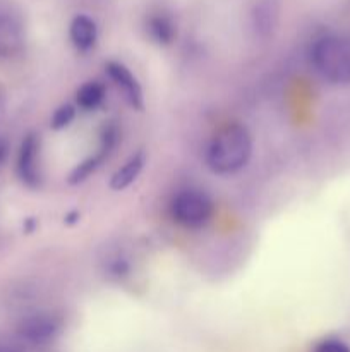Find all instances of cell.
<instances>
[{
    "mask_svg": "<svg viewBox=\"0 0 350 352\" xmlns=\"http://www.w3.org/2000/svg\"><path fill=\"white\" fill-rule=\"evenodd\" d=\"M253 153V140L242 124H229L215 134L206 151L208 167L215 174L229 175L246 167Z\"/></svg>",
    "mask_w": 350,
    "mask_h": 352,
    "instance_id": "cell-1",
    "label": "cell"
},
{
    "mask_svg": "<svg viewBox=\"0 0 350 352\" xmlns=\"http://www.w3.org/2000/svg\"><path fill=\"white\" fill-rule=\"evenodd\" d=\"M311 60L316 71L333 85L350 82V36L326 34L321 36L311 50Z\"/></svg>",
    "mask_w": 350,
    "mask_h": 352,
    "instance_id": "cell-2",
    "label": "cell"
},
{
    "mask_svg": "<svg viewBox=\"0 0 350 352\" xmlns=\"http://www.w3.org/2000/svg\"><path fill=\"white\" fill-rule=\"evenodd\" d=\"M174 219L184 227H202L213 215V203L205 192L184 191L172 203Z\"/></svg>",
    "mask_w": 350,
    "mask_h": 352,
    "instance_id": "cell-3",
    "label": "cell"
},
{
    "mask_svg": "<svg viewBox=\"0 0 350 352\" xmlns=\"http://www.w3.org/2000/svg\"><path fill=\"white\" fill-rule=\"evenodd\" d=\"M26 31L21 17L9 9H0V60H12L23 54Z\"/></svg>",
    "mask_w": 350,
    "mask_h": 352,
    "instance_id": "cell-4",
    "label": "cell"
},
{
    "mask_svg": "<svg viewBox=\"0 0 350 352\" xmlns=\"http://www.w3.org/2000/svg\"><path fill=\"white\" fill-rule=\"evenodd\" d=\"M60 330V320L50 313H36L27 316L19 325V336L33 346L51 342Z\"/></svg>",
    "mask_w": 350,
    "mask_h": 352,
    "instance_id": "cell-5",
    "label": "cell"
},
{
    "mask_svg": "<svg viewBox=\"0 0 350 352\" xmlns=\"http://www.w3.org/2000/svg\"><path fill=\"white\" fill-rule=\"evenodd\" d=\"M17 174L30 188H36L41 181L40 174V138L27 134L23 140L17 157Z\"/></svg>",
    "mask_w": 350,
    "mask_h": 352,
    "instance_id": "cell-6",
    "label": "cell"
},
{
    "mask_svg": "<svg viewBox=\"0 0 350 352\" xmlns=\"http://www.w3.org/2000/svg\"><path fill=\"white\" fill-rule=\"evenodd\" d=\"M105 67L110 78H112L113 81H115V85L122 89L130 105H132L134 109H143V89H141L139 82H137L136 76H134L126 65L120 64V62H108Z\"/></svg>",
    "mask_w": 350,
    "mask_h": 352,
    "instance_id": "cell-7",
    "label": "cell"
},
{
    "mask_svg": "<svg viewBox=\"0 0 350 352\" xmlns=\"http://www.w3.org/2000/svg\"><path fill=\"white\" fill-rule=\"evenodd\" d=\"M69 36H71L72 45L79 52L91 50L98 40V28L96 23L86 14H79L72 19L71 28H69Z\"/></svg>",
    "mask_w": 350,
    "mask_h": 352,
    "instance_id": "cell-8",
    "label": "cell"
},
{
    "mask_svg": "<svg viewBox=\"0 0 350 352\" xmlns=\"http://www.w3.org/2000/svg\"><path fill=\"white\" fill-rule=\"evenodd\" d=\"M146 31L158 45H170L177 36V28L172 17L165 12L151 14L146 21Z\"/></svg>",
    "mask_w": 350,
    "mask_h": 352,
    "instance_id": "cell-9",
    "label": "cell"
},
{
    "mask_svg": "<svg viewBox=\"0 0 350 352\" xmlns=\"http://www.w3.org/2000/svg\"><path fill=\"white\" fill-rule=\"evenodd\" d=\"M144 165V153L143 151H137L134 153L115 174L112 175V181H110V188L115 189V191H122V189L129 188L134 181L137 179V175L141 174Z\"/></svg>",
    "mask_w": 350,
    "mask_h": 352,
    "instance_id": "cell-10",
    "label": "cell"
},
{
    "mask_svg": "<svg viewBox=\"0 0 350 352\" xmlns=\"http://www.w3.org/2000/svg\"><path fill=\"white\" fill-rule=\"evenodd\" d=\"M278 19V7L273 0H264L256 7L254 26L259 34H270Z\"/></svg>",
    "mask_w": 350,
    "mask_h": 352,
    "instance_id": "cell-11",
    "label": "cell"
},
{
    "mask_svg": "<svg viewBox=\"0 0 350 352\" xmlns=\"http://www.w3.org/2000/svg\"><path fill=\"white\" fill-rule=\"evenodd\" d=\"M105 98V88L96 81H89L78 89V103L84 110H93L100 107Z\"/></svg>",
    "mask_w": 350,
    "mask_h": 352,
    "instance_id": "cell-12",
    "label": "cell"
},
{
    "mask_svg": "<svg viewBox=\"0 0 350 352\" xmlns=\"http://www.w3.org/2000/svg\"><path fill=\"white\" fill-rule=\"evenodd\" d=\"M103 160H105V157H103L102 153H96L95 157L81 162V164L71 172V175H69V182H71V184H79V182L86 181V179H88L89 175H91L100 165H102Z\"/></svg>",
    "mask_w": 350,
    "mask_h": 352,
    "instance_id": "cell-13",
    "label": "cell"
},
{
    "mask_svg": "<svg viewBox=\"0 0 350 352\" xmlns=\"http://www.w3.org/2000/svg\"><path fill=\"white\" fill-rule=\"evenodd\" d=\"M74 116H75L74 107L65 103V105L58 107V109L55 110L54 116H51L50 126L54 127V129H64V127H67L69 124L74 120Z\"/></svg>",
    "mask_w": 350,
    "mask_h": 352,
    "instance_id": "cell-14",
    "label": "cell"
},
{
    "mask_svg": "<svg viewBox=\"0 0 350 352\" xmlns=\"http://www.w3.org/2000/svg\"><path fill=\"white\" fill-rule=\"evenodd\" d=\"M106 272H108L110 277L113 278H122L129 274V263H127L126 258L115 256L112 260H108V265H106Z\"/></svg>",
    "mask_w": 350,
    "mask_h": 352,
    "instance_id": "cell-15",
    "label": "cell"
},
{
    "mask_svg": "<svg viewBox=\"0 0 350 352\" xmlns=\"http://www.w3.org/2000/svg\"><path fill=\"white\" fill-rule=\"evenodd\" d=\"M314 352H350V347L343 340L326 339L314 347Z\"/></svg>",
    "mask_w": 350,
    "mask_h": 352,
    "instance_id": "cell-16",
    "label": "cell"
},
{
    "mask_svg": "<svg viewBox=\"0 0 350 352\" xmlns=\"http://www.w3.org/2000/svg\"><path fill=\"white\" fill-rule=\"evenodd\" d=\"M3 116H5V91L0 86V120L3 119Z\"/></svg>",
    "mask_w": 350,
    "mask_h": 352,
    "instance_id": "cell-17",
    "label": "cell"
},
{
    "mask_svg": "<svg viewBox=\"0 0 350 352\" xmlns=\"http://www.w3.org/2000/svg\"><path fill=\"white\" fill-rule=\"evenodd\" d=\"M5 155H7V141L3 138H0V165L2 162L5 160Z\"/></svg>",
    "mask_w": 350,
    "mask_h": 352,
    "instance_id": "cell-18",
    "label": "cell"
},
{
    "mask_svg": "<svg viewBox=\"0 0 350 352\" xmlns=\"http://www.w3.org/2000/svg\"><path fill=\"white\" fill-rule=\"evenodd\" d=\"M0 352H12V351H5V349H0Z\"/></svg>",
    "mask_w": 350,
    "mask_h": 352,
    "instance_id": "cell-19",
    "label": "cell"
}]
</instances>
